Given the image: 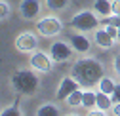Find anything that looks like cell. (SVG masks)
I'll list each match as a JSON object with an SVG mask.
<instances>
[{"label":"cell","instance_id":"d6986e66","mask_svg":"<svg viewBox=\"0 0 120 116\" xmlns=\"http://www.w3.org/2000/svg\"><path fill=\"white\" fill-rule=\"evenodd\" d=\"M0 116H23V110H21L19 103H13V105H10V107L2 109Z\"/></svg>","mask_w":120,"mask_h":116},{"label":"cell","instance_id":"8992f818","mask_svg":"<svg viewBox=\"0 0 120 116\" xmlns=\"http://www.w3.org/2000/svg\"><path fill=\"white\" fill-rule=\"evenodd\" d=\"M72 53H74L72 46L69 42H63V40H57L50 46V55H52L53 63H67L72 57Z\"/></svg>","mask_w":120,"mask_h":116},{"label":"cell","instance_id":"52a82bcc","mask_svg":"<svg viewBox=\"0 0 120 116\" xmlns=\"http://www.w3.org/2000/svg\"><path fill=\"white\" fill-rule=\"evenodd\" d=\"M15 48L23 53H33L38 50V36L33 33H21L15 38Z\"/></svg>","mask_w":120,"mask_h":116},{"label":"cell","instance_id":"30bf717a","mask_svg":"<svg viewBox=\"0 0 120 116\" xmlns=\"http://www.w3.org/2000/svg\"><path fill=\"white\" fill-rule=\"evenodd\" d=\"M69 44L76 53H90V50H92V42L86 36V33H78V31L69 36Z\"/></svg>","mask_w":120,"mask_h":116},{"label":"cell","instance_id":"277c9868","mask_svg":"<svg viewBox=\"0 0 120 116\" xmlns=\"http://www.w3.org/2000/svg\"><path fill=\"white\" fill-rule=\"evenodd\" d=\"M63 27H65L63 21L59 19V17H55V15L40 17V19L36 21V25H34L36 33H38L40 36H44V38H53V36H57V34H61Z\"/></svg>","mask_w":120,"mask_h":116},{"label":"cell","instance_id":"83f0119b","mask_svg":"<svg viewBox=\"0 0 120 116\" xmlns=\"http://www.w3.org/2000/svg\"><path fill=\"white\" fill-rule=\"evenodd\" d=\"M116 42L120 44V29H118V36H116Z\"/></svg>","mask_w":120,"mask_h":116},{"label":"cell","instance_id":"3957f363","mask_svg":"<svg viewBox=\"0 0 120 116\" xmlns=\"http://www.w3.org/2000/svg\"><path fill=\"white\" fill-rule=\"evenodd\" d=\"M69 25L78 33H90V31H95L99 27V19H97V13L92 10H80L76 11L74 15L71 17Z\"/></svg>","mask_w":120,"mask_h":116},{"label":"cell","instance_id":"8fae6325","mask_svg":"<svg viewBox=\"0 0 120 116\" xmlns=\"http://www.w3.org/2000/svg\"><path fill=\"white\" fill-rule=\"evenodd\" d=\"M94 42L95 46L101 48V50H111L114 46V38L107 33V29H95V34H94Z\"/></svg>","mask_w":120,"mask_h":116},{"label":"cell","instance_id":"4316f807","mask_svg":"<svg viewBox=\"0 0 120 116\" xmlns=\"http://www.w3.org/2000/svg\"><path fill=\"white\" fill-rule=\"evenodd\" d=\"M65 116H80V114H76V112H69V114H65Z\"/></svg>","mask_w":120,"mask_h":116},{"label":"cell","instance_id":"9c48e42d","mask_svg":"<svg viewBox=\"0 0 120 116\" xmlns=\"http://www.w3.org/2000/svg\"><path fill=\"white\" fill-rule=\"evenodd\" d=\"M80 88V84L74 80L72 76H65L61 82H59V86H57V91H55V97H57V101H67V97L72 93V91H76Z\"/></svg>","mask_w":120,"mask_h":116},{"label":"cell","instance_id":"cb8c5ba5","mask_svg":"<svg viewBox=\"0 0 120 116\" xmlns=\"http://www.w3.org/2000/svg\"><path fill=\"white\" fill-rule=\"evenodd\" d=\"M112 4V15H120V0H111Z\"/></svg>","mask_w":120,"mask_h":116},{"label":"cell","instance_id":"5b68a950","mask_svg":"<svg viewBox=\"0 0 120 116\" xmlns=\"http://www.w3.org/2000/svg\"><path fill=\"white\" fill-rule=\"evenodd\" d=\"M29 65H31L33 70H36V72H44V74H46V72H52L53 59H52L50 53L36 50V51H33L31 59H29Z\"/></svg>","mask_w":120,"mask_h":116},{"label":"cell","instance_id":"603a6c76","mask_svg":"<svg viewBox=\"0 0 120 116\" xmlns=\"http://www.w3.org/2000/svg\"><path fill=\"white\" fill-rule=\"evenodd\" d=\"M86 116H107V114H105V110H101V109L95 107V109H90Z\"/></svg>","mask_w":120,"mask_h":116},{"label":"cell","instance_id":"7c38bea8","mask_svg":"<svg viewBox=\"0 0 120 116\" xmlns=\"http://www.w3.org/2000/svg\"><path fill=\"white\" fill-rule=\"evenodd\" d=\"M94 11L101 17H109L112 15V4L111 0H94Z\"/></svg>","mask_w":120,"mask_h":116},{"label":"cell","instance_id":"ffe728a7","mask_svg":"<svg viewBox=\"0 0 120 116\" xmlns=\"http://www.w3.org/2000/svg\"><path fill=\"white\" fill-rule=\"evenodd\" d=\"M10 13H11V8H10V4L6 2V0H0V19H8L10 17Z\"/></svg>","mask_w":120,"mask_h":116},{"label":"cell","instance_id":"6da1fadb","mask_svg":"<svg viewBox=\"0 0 120 116\" xmlns=\"http://www.w3.org/2000/svg\"><path fill=\"white\" fill-rule=\"evenodd\" d=\"M71 76L80 84V88H94L105 76V67L95 57H80L72 63Z\"/></svg>","mask_w":120,"mask_h":116},{"label":"cell","instance_id":"ba28073f","mask_svg":"<svg viewBox=\"0 0 120 116\" xmlns=\"http://www.w3.org/2000/svg\"><path fill=\"white\" fill-rule=\"evenodd\" d=\"M42 10V4L40 0H21L19 4V15L27 21H33L38 17V13Z\"/></svg>","mask_w":120,"mask_h":116},{"label":"cell","instance_id":"7402d4cb","mask_svg":"<svg viewBox=\"0 0 120 116\" xmlns=\"http://www.w3.org/2000/svg\"><path fill=\"white\" fill-rule=\"evenodd\" d=\"M105 29H107V33L116 40V36H118V27H114V25H111V23H105Z\"/></svg>","mask_w":120,"mask_h":116},{"label":"cell","instance_id":"9a60e30c","mask_svg":"<svg viewBox=\"0 0 120 116\" xmlns=\"http://www.w3.org/2000/svg\"><path fill=\"white\" fill-rule=\"evenodd\" d=\"M36 116H61V112L53 103H44L36 109Z\"/></svg>","mask_w":120,"mask_h":116},{"label":"cell","instance_id":"4fadbf2b","mask_svg":"<svg viewBox=\"0 0 120 116\" xmlns=\"http://www.w3.org/2000/svg\"><path fill=\"white\" fill-rule=\"evenodd\" d=\"M116 80L114 78H111V76H103L101 80H99V84H97V88H99V91H103V93H107V95H111L112 97V93L116 91Z\"/></svg>","mask_w":120,"mask_h":116},{"label":"cell","instance_id":"ac0fdd59","mask_svg":"<svg viewBox=\"0 0 120 116\" xmlns=\"http://www.w3.org/2000/svg\"><path fill=\"white\" fill-rule=\"evenodd\" d=\"M48 6V10L52 11H63L67 6H69V0H44Z\"/></svg>","mask_w":120,"mask_h":116},{"label":"cell","instance_id":"2e32d148","mask_svg":"<svg viewBox=\"0 0 120 116\" xmlns=\"http://www.w3.org/2000/svg\"><path fill=\"white\" fill-rule=\"evenodd\" d=\"M97 109L101 110H109L112 107V97L107 95V93H103V91H97V103H95Z\"/></svg>","mask_w":120,"mask_h":116},{"label":"cell","instance_id":"e0dca14e","mask_svg":"<svg viewBox=\"0 0 120 116\" xmlns=\"http://www.w3.org/2000/svg\"><path fill=\"white\" fill-rule=\"evenodd\" d=\"M82 97H84V91L78 88L76 91H72L69 97H67V105L71 109H76V107H82Z\"/></svg>","mask_w":120,"mask_h":116},{"label":"cell","instance_id":"44dd1931","mask_svg":"<svg viewBox=\"0 0 120 116\" xmlns=\"http://www.w3.org/2000/svg\"><path fill=\"white\" fill-rule=\"evenodd\" d=\"M112 70H114V74L120 78V53H116L112 57Z\"/></svg>","mask_w":120,"mask_h":116},{"label":"cell","instance_id":"484cf974","mask_svg":"<svg viewBox=\"0 0 120 116\" xmlns=\"http://www.w3.org/2000/svg\"><path fill=\"white\" fill-rule=\"evenodd\" d=\"M111 112H112L114 116H120V103H112V107H111Z\"/></svg>","mask_w":120,"mask_h":116},{"label":"cell","instance_id":"d4e9b609","mask_svg":"<svg viewBox=\"0 0 120 116\" xmlns=\"http://www.w3.org/2000/svg\"><path fill=\"white\" fill-rule=\"evenodd\" d=\"M112 103H120V84L116 86V91L112 93Z\"/></svg>","mask_w":120,"mask_h":116},{"label":"cell","instance_id":"7a4b0ae2","mask_svg":"<svg viewBox=\"0 0 120 116\" xmlns=\"http://www.w3.org/2000/svg\"><path fill=\"white\" fill-rule=\"evenodd\" d=\"M11 88L21 95H34L38 90V76L36 70H29V69H19L17 72H13L10 78Z\"/></svg>","mask_w":120,"mask_h":116},{"label":"cell","instance_id":"5bb4252c","mask_svg":"<svg viewBox=\"0 0 120 116\" xmlns=\"http://www.w3.org/2000/svg\"><path fill=\"white\" fill-rule=\"evenodd\" d=\"M95 103H97V91H94L92 88H86L82 97V107L90 110V109H95Z\"/></svg>","mask_w":120,"mask_h":116}]
</instances>
